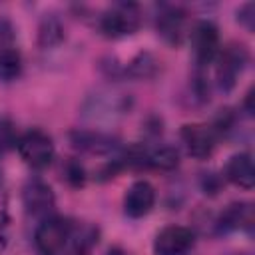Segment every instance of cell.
I'll return each mask as SVG.
<instances>
[{
    "label": "cell",
    "mask_w": 255,
    "mask_h": 255,
    "mask_svg": "<svg viewBox=\"0 0 255 255\" xmlns=\"http://www.w3.org/2000/svg\"><path fill=\"white\" fill-rule=\"evenodd\" d=\"M141 24V10L133 2H118L110 6L100 18V30L106 38H126L137 32Z\"/></svg>",
    "instance_id": "6da1fadb"
},
{
    "label": "cell",
    "mask_w": 255,
    "mask_h": 255,
    "mask_svg": "<svg viewBox=\"0 0 255 255\" xmlns=\"http://www.w3.org/2000/svg\"><path fill=\"white\" fill-rule=\"evenodd\" d=\"M70 239L72 223L58 215L44 217L34 233V245L40 255H64Z\"/></svg>",
    "instance_id": "7a4b0ae2"
},
{
    "label": "cell",
    "mask_w": 255,
    "mask_h": 255,
    "mask_svg": "<svg viewBox=\"0 0 255 255\" xmlns=\"http://www.w3.org/2000/svg\"><path fill=\"white\" fill-rule=\"evenodd\" d=\"M249 64V52L243 44H227L215 58V82L221 92H231Z\"/></svg>",
    "instance_id": "3957f363"
},
{
    "label": "cell",
    "mask_w": 255,
    "mask_h": 255,
    "mask_svg": "<svg viewBox=\"0 0 255 255\" xmlns=\"http://www.w3.org/2000/svg\"><path fill=\"white\" fill-rule=\"evenodd\" d=\"M18 153L24 159V163H28L34 169H44L52 163L54 159V141L48 133H44L42 129H30L26 133H22L16 141Z\"/></svg>",
    "instance_id": "277c9868"
},
{
    "label": "cell",
    "mask_w": 255,
    "mask_h": 255,
    "mask_svg": "<svg viewBox=\"0 0 255 255\" xmlns=\"http://www.w3.org/2000/svg\"><path fill=\"white\" fill-rule=\"evenodd\" d=\"M191 52L197 66H209L215 62L221 44H219V30L211 20H199L189 32Z\"/></svg>",
    "instance_id": "5b68a950"
},
{
    "label": "cell",
    "mask_w": 255,
    "mask_h": 255,
    "mask_svg": "<svg viewBox=\"0 0 255 255\" xmlns=\"http://www.w3.org/2000/svg\"><path fill=\"white\" fill-rule=\"evenodd\" d=\"M195 247V233L185 225H167L153 239L155 255H189Z\"/></svg>",
    "instance_id": "8992f818"
},
{
    "label": "cell",
    "mask_w": 255,
    "mask_h": 255,
    "mask_svg": "<svg viewBox=\"0 0 255 255\" xmlns=\"http://www.w3.org/2000/svg\"><path fill=\"white\" fill-rule=\"evenodd\" d=\"M217 133L213 126L207 124H185L181 128V141L189 155L197 159H205L213 153L217 145Z\"/></svg>",
    "instance_id": "52a82bcc"
},
{
    "label": "cell",
    "mask_w": 255,
    "mask_h": 255,
    "mask_svg": "<svg viewBox=\"0 0 255 255\" xmlns=\"http://www.w3.org/2000/svg\"><path fill=\"white\" fill-rule=\"evenodd\" d=\"M157 34L171 46H179L187 36V14L179 6H161L155 16Z\"/></svg>",
    "instance_id": "ba28073f"
},
{
    "label": "cell",
    "mask_w": 255,
    "mask_h": 255,
    "mask_svg": "<svg viewBox=\"0 0 255 255\" xmlns=\"http://www.w3.org/2000/svg\"><path fill=\"white\" fill-rule=\"evenodd\" d=\"M155 205V189L149 181H133L124 195V211L131 219L145 217Z\"/></svg>",
    "instance_id": "9c48e42d"
},
{
    "label": "cell",
    "mask_w": 255,
    "mask_h": 255,
    "mask_svg": "<svg viewBox=\"0 0 255 255\" xmlns=\"http://www.w3.org/2000/svg\"><path fill=\"white\" fill-rule=\"evenodd\" d=\"M22 199H24L26 211L32 213L34 217H42V219L50 217L54 209V193L50 185L44 183L42 179H30L24 187Z\"/></svg>",
    "instance_id": "30bf717a"
},
{
    "label": "cell",
    "mask_w": 255,
    "mask_h": 255,
    "mask_svg": "<svg viewBox=\"0 0 255 255\" xmlns=\"http://www.w3.org/2000/svg\"><path fill=\"white\" fill-rule=\"evenodd\" d=\"M255 223V213L251 203H231L217 219L219 233L231 231H251Z\"/></svg>",
    "instance_id": "8fae6325"
},
{
    "label": "cell",
    "mask_w": 255,
    "mask_h": 255,
    "mask_svg": "<svg viewBox=\"0 0 255 255\" xmlns=\"http://www.w3.org/2000/svg\"><path fill=\"white\" fill-rule=\"evenodd\" d=\"M225 177L241 189H251L255 185V165L251 153L241 151L231 155L225 165Z\"/></svg>",
    "instance_id": "7c38bea8"
},
{
    "label": "cell",
    "mask_w": 255,
    "mask_h": 255,
    "mask_svg": "<svg viewBox=\"0 0 255 255\" xmlns=\"http://www.w3.org/2000/svg\"><path fill=\"white\" fill-rule=\"evenodd\" d=\"M179 163L177 149L171 145H159V147H145L143 151V167H155V169H173Z\"/></svg>",
    "instance_id": "4fadbf2b"
},
{
    "label": "cell",
    "mask_w": 255,
    "mask_h": 255,
    "mask_svg": "<svg viewBox=\"0 0 255 255\" xmlns=\"http://www.w3.org/2000/svg\"><path fill=\"white\" fill-rule=\"evenodd\" d=\"M22 74V56L14 48L0 50V82H14Z\"/></svg>",
    "instance_id": "5bb4252c"
},
{
    "label": "cell",
    "mask_w": 255,
    "mask_h": 255,
    "mask_svg": "<svg viewBox=\"0 0 255 255\" xmlns=\"http://www.w3.org/2000/svg\"><path fill=\"white\" fill-rule=\"evenodd\" d=\"M62 26L56 18H46L42 28H40V42L42 46H54L62 40Z\"/></svg>",
    "instance_id": "9a60e30c"
},
{
    "label": "cell",
    "mask_w": 255,
    "mask_h": 255,
    "mask_svg": "<svg viewBox=\"0 0 255 255\" xmlns=\"http://www.w3.org/2000/svg\"><path fill=\"white\" fill-rule=\"evenodd\" d=\"M16 141H18V137H16V133H14L12 124H10L8 120H2V118H0V153H4V151H8V149L16 147Z\"/></svg>",
    "instance_id": "2e32d148"
},
{
    "label": "cell",
    "mask_w": 255,
    "mask_h": 255,
    "mask_svg": "<svg viewBox=\"0 0 255 255\" xmlns=\"http://www.w3.org/2000/svg\"><path fill=\"white\" fill-rule=\"evenodd\" d=\"M237 20H239L249 32H253V28H255V4H253V2L243 4V6L239 8V12H237Z\"/></svg>",
    "instance_id": "e0dca14e"
},
{
    "label": "cell",
    "mask_w": 255,
    "mask_h": 255,
    "mask_svg": "<svg viewBox=\"0 0 255 255\" xmlns=\"http://www.w3.org/2000/svg\"><path fill=\"white\" fill-rule=\"evenodd\" d=\"M66 177H68V181H70L72 185H82L86 175H84V169H82L80 163L70 161V163L66 165Z\"/></svg>",
    "instance_id": "ac0fdd59"
},
{
    "label": "cell",
    "mask_w": 255,
    "mask_h": 255,
    "mask_svg": "<svg viewBox=\"0 0 255 255\" xmlns=\"http://www.w3.org/2000/svg\"><path fill=\"white\" fill-rule=\"evenodd\" d=\"M12 38H14V30H12L10 22L0 20V50L2 48H10L8 44L12 42Z\"/></svg>",
    "instance_id": "d6986e66"
},
{
    "label": "cell",
    "mask_w": 255,
    "mask_h": 255,
    "mask_svg": "<svg viewBox=\"0 0 255 255\" xmlns=\"http://www.w3.org/2000/svg\"><path fill=\"white\" fill-rule=\"evenodd\" d=\"M86 253H88V247L82 245V243H78V241H76V245L70 251H64V255H86Z\"/></svg>",
    "instance_id": "ffe728a7"
},
{
    "label": "cell",
    "mask_w": 255,
    "mask_h": 255,
    "mask_svg": "<svg viewBox=\"0 0 255 255\" xmlns=\"http://www.w3.org/2000/svg\"><path fill=\"white\" fill-rule=\"evenodd\" d=\"M108 255H126V253H124L122 249H118V247H116V249H110V251H108Z\"/></svg>",
    "instance_id": "44dd1931"
}]
</instances>
